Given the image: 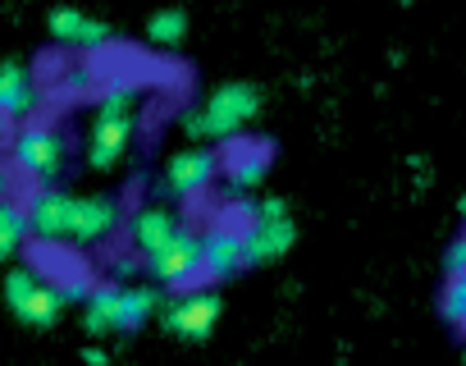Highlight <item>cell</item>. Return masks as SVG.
<instances>
[{
  "mask_svg": "<svg viewBox=\"0 0 466 366\" xmlns=\"http://www.w3.org/2000/svg\"><path fill=\"white\" fill-rule=\"evenodd\" d=\"M257 115H261V92H257V87H248V83H224L219 92H210L206 106H197V110L183 115V128H187L192 137L219 142V137L243 133Z\"/></svg>",
  "mask_w": 466,
  "mask_h": 366,
  "instance_id": "3957f363",
  "label": "cell"
},
{
  "mask_svg": "<svg viewBox=\"0 0 466 366\" xmlns=\"http://www.w3.org/2000/svg\"><path fill=\"white\" fill-rule=\"evenodd\" d=\"M147 270L160 289H192L201 280V239L178 225V234L147 257Z\"/></svg>",
  "mask_w": 466,
  "mask_h": 366,
  "instance_id": "52a82bcc",
  "label": "cell"
},
{
  "mask_svg": "<svg viewBox=\"0 0 466 366\" xmlns=\"http://www.w3.org/2000/svg\"><path fill=\"white\" fill-rule=\"evenodd\" d=\"M160 311V284H92L83 325L87 334H124Z\"/></svg>",
  "mask_w": 466,
  "mask_h": 366,
  "instance_id": "7a4b0ae2",
  "label": "cell"
},
{
  "mask_svg": "<svg viewBox=\"0 0 466 366\" xmlns=\"http://www.w3.org/2000/svg\"><path fill=\"white\" fill-rule=\"evenodd\" d=\"M257 183H266V156L261 151H233V160H228V188L248 193V188H257Z\"/></svg>",
  "mask_w": 466,
  "mask_h": 366,
  "instance_id": "e0dca14e",
  "label": "cell"
},
{
  "mask_svg": "<svg viewBox=\"0 0 466 366\" xmlns=\"http://www.w3.org/2000/svg\"><path fill=\"white\" fill-rule=\"evenodd\" d=\"M174 234H178V220H174V211H165V207H142V211L128 220V239H133V248H137L142 257H151L156 248H165Z\"/></svg>",
  "mask_w": 466,
  "mask_h": 366,
  "instance_id": "9a60e30c",
  "label": "cell"
},
{
  "mask_svg": "<svg viewBox=\"0 0 466 366\" xmlns=\"http://www.w3.org/2000/svg\"><path fill=\"white\" fill-rule=\"evenodd\" d=\"M5 198H10V169L0 165V202H5Z\"/></svg>",
  "mask_w": 466,
  "mask_h": 366,
  "instance_id": "7402d4cb",
  "label": "cell"
},
{
  "mask_svg": "<svg viewBox=\"0 0 466 366\" xmlns=\"http://www.w3.org/2000/svg\"><path fill=\"white\" fill-rule=\"evenodd\" d=\"M133 101L137 87L128 78H115L101 87L96 115H92V133H87V165L92 169H115L133 142Z\"/></svg>",
  "mask_w": 466,
  "mask_h": 366,
  "instance_id": "6da1fadb",
  "label": "cell"
},
{
  "mask_svg": "<svg viewBox=\"0 0 466 366\" xmlns=\"http://www.w3.org/2000/svg\"><path fill=\"white\" fill-rule=\"evenodd\" d=\"M51 37H56L60 46H74V51H101V46L110 42V28L96 24V19H87L83 10L65 5V10L51 15Z\"/></svg>",
  "mask_w": 466,
  "mask_h": 366,
  "instance_id": "5bb4252c",
  "label": "cell"
},
{
  "mask_svg": "<svg viewBox=\"0 0 466 366\" xmlns=\"http://www.w3.org/2000/svg\"><path fill=\"white\" fill-rule=\"evenodd\" d=\"M33 110H37V83H33L28 65L5 60V65H0V115H5L10 124H19Z\"/></svg>",
  "mask_w": 466,
  "mask_h": 366,
  "instance_id": "4fadbf2b",
  "label": "cell"
},
{
  "mask_svg": "<svg viewBox=\"0 0 466 366\" xmlns=\"http://www.w3.org/2000/svg\"><path fill=\"white\" fill-rule=\"evenodd\" d=\"M248 270V229L215 225L201 234V275L206 280H233Z\"/></svg>",
  "mask_w": 466,
  "mask_h": 366,
  "instance_id": "8fae6325",
  "label": "cell"
},
{
  "mask_svg": "<svg viewBox=\"0 0 466 366\" xmlns=\"http://www.w3.org/2000/svg\"><path fill=\"white\" fill-rule=\"evenodd\" d=\"M457 211H461V216H466V193H461V202H457Z\"/></svg>",
  "mask_w": 466,
  "mask_h": 366,
  "instance_id": "603a6c76",
  "label": "cell"
},
{
  "mask_svg": "<svg viewBox=\"0 0 466 366\" xmlns=\"http://www.w3.org/2000/svg\"><path fill=\"white\" fill-rule=\"evenodd\" d=\"M33 239V225H28V207L24 202H0V261H10L24 252V243Z\"/></svg>",
  "mask_w": 466,
  "mask_h": 366,
  "instance_id": "2e32d148",
  "label": "cell"
},
{
  "mask_svg": "<svg viewBox=\"0 0 466 366\" xmlns=\"http://www.w3.org/2000/svg\"><path fill=\"white\" fill-rule=\"evenodd\" d=\"M439 311H443L457 330H466V270H461V275H448V284H443V293H439Z\"/></svg>",
  "mask_w": 466,
  "mask_h": 366,
  "instance_id": "d6986e66",
  "label": "cell"
},
{
  "mask_svg": "<svg viewBox=\"0 0 466 366\" xmlns=\"http://www.w3.org/2000/svg\"><path fill=\"white\" fill-rule=\"evenodd\" d=\"M219 293H210V289H187V293H178L169 307H165V330L174 334V339H206L210 330H215V320H219Z\"/></svg>",
  "mask_w": 466,
  "mask_h": 366,
  "instance_id": "9c48e42d",
  "label": "cell"
},
{
  "mask_svg": "<svg viewBox=\"0 0 466 366\" xmlns=\"http://www.w3.org/2000/svg\"><path fill=\"white\" fill-rule=\"evenodd\" d=\"M147 37H151V46H178L183 37H187V19L178 15V10H160V15H151V24H147Z\"/></svg>",
  "mask_w": 466,
  "mask_h": 366,
  "instance_id": "ac0fdd59",
  "label": "cell"
},
{
  "mask_svg": "<svg viewBox=\"0 0 466 366\" xmlns=\"http://www.w3.org/2000/svg\"><path fill=\"white\" fill-rule=\"evenodd\" d=\"M10 137H15V124H10V119H5V115H0V147H5V142H10Z\"/></svg>",
  "mask_w": 466,
  "mask_h": 366,
  "instance_id": "44dd1931",
  "label": "cell"
},
{
  "mask_svg": "<svg viewBox=\"0 0 466 366\" xmlns=\"http://www.w3.org/2000/svg\"><path fill=\"white\" fill-rule=\"evenodd\" d=\"M5 302H10V311H15L24 325L46 330V325H56V316L65 311L69 298H65L60 280L42 275L37 266H19V270L5 275Z\"/></svg>",
  "mask_w": 466,
  "mask_h": 366,
  "instance_id": "277c9868",
  "label": "cell"
},
{
  "mask_svg": "<svg viewBox=\"0 0 466 366\" xmlns=\"http://www.w3.org/2000/svg\"><path fill=\"white\" fill-rule=\"evenodd\" d=\"M215 174H219V156L210 147H187V151L169 156V165H165V193L178 202L201 198L215 183Z\"/></svg>",
  "mask_w": 466,
  "mask_h": 366,
  "instance_id": "ba28073f",
  "label": "cell"
},
{
  "mask_svg": "<svg viewBox=\"0 0 466 366\" xmlns=\"http://www.w3.org/2000/svg\"><path fill=\"white\" fill-rule=\"evenodd\" d=\"M24 207H28V225H33V239L37 243H69L74 198L65 188H56V183H37L33 198Z\"/></svg>",
  "mask_w": 466,
  "mask_h": 366,
  "instance_id": "30bf717a",
  "label": "cell"
},
{
  "mask_svg": "<svg viewBox=\"0 0 466 366\" xmlns=\"http://www.w3.org/2000/svg\"><path fill=\"white\" fill-rule=\"evenodd\" d=\"M119 229V207L110 198H74V216H69V243L78 248H96Z\"/></svg>",
  "mask_w": 466,
  "mask_h": 366,
  "instance_id": "7c38bea8",
  "label": "cell"
},
{
  "mask_svg": "<svg viewBox=\"0 0 466 366\" xmlns=\"http://www.w3.org/2000/svg\"><path fill=\"white\" fill-rule=\"evenodd\" d=\"M443 270H448V275H461V270H466V239H457V243L448 248V257H443Z\"/></svg>",
  "mask_w": 466,
  "mask_h": 366,
  "instance_id": "ffe728a7",
  "label": "cell"
},
{
  "mask_svg": "<svg viewBox=\"0 0 466 366\" xmlns=\"http://www.w3.org/2000/svg\"><path fill=\"white\" fill-rule=\"evenodd\" d=\"M65 151H69L65 137L51 124H37V119H28L10 137V165H15V174H24L33 183H56L60 169H65Z\"/></svg>",
  "mask_w": 466,
  "mask_h": 366,
  "instance_id": "5b68a950",
  "label": "cell"
},
{
  "mask_svg": "<svg viewBox=\"0 0 466 366\" xmlns=\"http://www.w3.org/2000/svg\"><path fill=\"white\" fill-rule=\"evenodd\" d=\"M461 366H466V361H461Z\"/></svg>",
  "mask_w": 466,
  "mask_h": 366,
  "instance_id": "cb8c5ba5",
  "label": "cell"
},
{
  "mask_svg": "<svg viewBox=\"0 0 466 366\" xmlns=\"http://www.w3.org/2000/svg\"><path fill=\"white\" fill-rule=\"evenodd\" d=\"M298 243V225L289 216V207L279 198L261 202L252 211V225H248V266H270L279 261L289 248Z\"/></svg>",
  "mask_w": 466,
  "mask_h": 366,
  "instance_id": "8992f818",
  "label": "cell"
}]
</instances>
